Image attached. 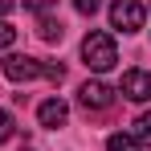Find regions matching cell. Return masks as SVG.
Instances as JSON below:
<instances>
[{"instance_id":"6da1fadb","label":"cell","mask_w":151,"mask_h":151,"mask_svg":"<svg viewBox=\"0 0 151 151\" xmlns=\"http://www.w3.org/2000/svg\"><path fill=\"white\" fill-rule=\"evenodd\" d=\"M82 61H86V70H94V74H106V70H114L119 65V49H114V37L110 33H86V41H82Z\"/></svg>"},{"instance_id":"7a4b0ae2","label":"cell","mask_w":151,"mask_h":151,"mask_svg":"<svg viewBox=\"0 0 151 151\" xmlns=\"http://www.w3.org/2000/svg\"><path fill=\"white\" fill-rule=\"evenodd\" d=\"M143 4L139 0H114L110 4V25L119 29V33H139L143 29Z\"/></svg>"},{"instance_id":"3957f363","label":"cell","mask_w":151,"mask_h":151,"mask_svg":"<svg viewBox=\"0 0 151 151\" xmlns=\"http://www.w3.org/2000/svg\"><path fill=\"white\" fill-rule=\"evenodd\" d=\"M114 94H119V90H110L102 78H90V82H82L78 102H82L86 110H106V106H114Z\"/></svg>"},{"instance_id":"277c9868","label":"cell","mask_w":151,"mask_h":151,"mask_svg":"<svg viewBox=\"0 0 151 151\" xmlns=\"http://www.w3.org/2000/svg\"><path fill=\"white\" fill-rule=\"evenodd\" d=\"M4 78L8 82H33V78H41V61L29 57V53H8L4 57Z\"/></svg>"},{"instance_id":"5b68a950","label":"cell","mask_w":151,"mask_h":151,"mask_svg":"<svg viewBox=\"0 0 151 151\" xmlns=\"http://www.w3.org/2000/svg\"><path fill=\"white\" fill-rule=\"evenodd\" d=\"M119 94L131 98V102H147V98H151V74H147V70H127Z\"/></svg>"},{"instance_id":"8992f818","label":"cell","mask_w":151,"mask_h":151,"mask_svg":"<svg viewBox=\"0 0 151 151\" xmlns=\"http://www.w3.org/2000/svg\"><path fill=\"white\" fill-rule=\"evenodd\" d=\"M37 119H41V127H53L57 131V127H65V119H70V106L61 98H49V102L37 106Z\"/></svg>"},{"instance_id":"52a82bcc","label":"cell","mask_w":151,"mask_h":151,"mask_svg":"<svg viewBox=\"0 0 151 151\" xmlns=\"http://www.w3.org/2000/svg\"><path fill=\"white\" fill-rule=\"evenodd\" d=\"M106 151H143V143H139L135 135H123V131H119V135L106 139Z\"/></svg>"},{"instance_id":"ba28073f","label":"cell","mask_w":151,"mask_h":151,"mask_svg":"<svg viewBox=\"0 0 151 151\" xmlns=\"http://www.w3.org/2000/svg\"><path fill=\"white\" fill-rule=\"evenodd\" d=\"M37 33H41L45 41H61V37H65V25H61V21H53V17H41Z\"/></svg>"},{"instance_id":"9c48e42d","label":"cell","mask_w":151,"mask_h":151,"mask_svg":"<svg viewBox=\"0 0 151 151\" xmlns=\"http://www.w3.org/2000/svg\"><path fill=\"white\" fill-rule=\"evenodd\" d=\"M135 139H139V143H151V110L135 119Z\"/></svg>"},{"instance_id":"30bf717a","label":"cell","mask_w":151,"mask_h":151,"mask_svg":"<svg viewBox=\"0 0 151 151\" xmlns=\"http://www.w3.org/2000/svg\"><path fill=\"white\" fill-rule=\"evenodd\" d=\"M12 135H17V123H12V114H8V110H0V143H8Z\"/></svg>"},{"instance_id":"8fae6325","label":"cell","mask_w":151,"mask_h":151,"mask_svg":"<svg viewBox=\"0 0 151 151\" xmlns=\"http://www.w3.org/2000/svg\"><path fill=\"white\" fill-rule=\"evenodd\" d=\"M41 78H49V82H61V78H65V65H57V61H41Z\"/></svg>"},{"instance_id":"7c38bea8","label":"cell","mask_w":151,"mask_h":151,"mask_svg":"<svg viewBox=\"0 0 151 151\" xmlns=\"http://www.w3.org/2000/svg\"><path fill=\"white\" fill-rule=\"evenodd\" d=\"M12 41H17V29L8 25V21H0V49H8Z\"/></svg>"},{"instance_id":"4fadbf2b","label":"cell","mask_w":151,"mask_h":151,"mask_svg":"<svg viewBox=\"0 0 151 151\" xmlns=\"http://www.w3.org/2000/svg\"><path fill=\"white\" fill-rule=\"evenodd\" d=\"M57 0H25V8H33V12H49Z\"/></svg>"},{"instance_id":"5bb4252c","label":"cell","mask_w":151,"mask_h":151,"mask_svg":"<svg viewBox=\"0 0 151 151\" xmlns=\"http://www.w3.org/2000/svg\"><path fill=\"white\" fill-rule=\"evenodd\" d=\"M74 4H78V12H86V17L98 12V0H74Z\"/></svg>"},{"instance_id":"9a60e30c","label":"cell","mask_w":151,"mask_h":151,"mask_svg":"<svg viewBox=\"0 0 151 151\" xmlns=\"http://www.w3.org/2000/svg\"><path fill=\"white\" fill-rule=\"evenodd\" d=\"M12 8H17V0H0V21H4V17H8Z\"/></svg>"},{"instance_id":"2e32d148","label":"cell","mask_w":151,"mask_h":151,"mask_svg":"<svg viewBox=\"0 0 151 151\" xmlns=\"http://www.w3.org/2000/svg\"><path fill=\"white\" fill-rule=\"evenodd\" d=\"M25 151H33V147H25Z\"/></svg>"}]
</instances>
